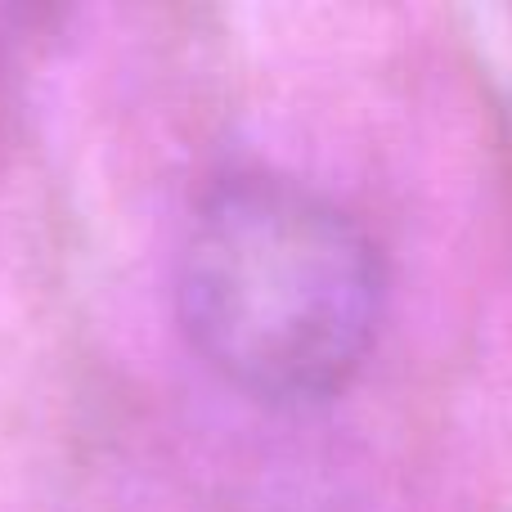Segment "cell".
Masks as SVG:
<instances>
[{
  "label": "cell",
  "instance_id": "1",
  "mask_svg": "<svg viewBox=\"0 0 512 512\" xmlns=\"http://www.w3.org/2000/svg\"><path fill=\"white\" fill-rule=\"evenodd\" d=\"M194 351L274 409L333 400L364 369L387 270L360 221L279 171L221 176L185 230L176 274Z\"/></svg>",
  "mask_w": 512,
  "mask_h": 512
}]
</instances>
